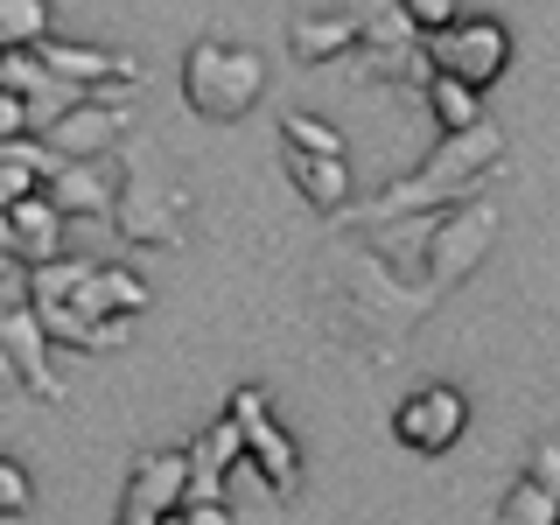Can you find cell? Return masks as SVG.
Returning a JSON list of instances; mask_svg holds the SVG:
<instances>
[{"label":"cell","mask_w":560,"mask_h":525,"mask_svg":"<svg viewBox=\"0 0 560 525\" xmlns=\"http://www.w3.org/2000/svg\"><path fill=\"white\" fill-rule=\"evenodd\" d=\"M57 168H63V162L49 154V140H35V133L0 140V210H14L22 197H35V189H43Z\"/></svg>","instance_id":"17"},{"label":"cell","mask_w":560,"mask_h":525,"mask_svg":"<svg viewBox=\"0 0 560 525\" xmlns=\"http://www.w3.org/2000/svg\"><path fill=\"white\" fill-rule=\"evenodd\" d=\"M553 525H560V518H553Z\"/></svg>","instance_id":"30"},{"label":"cell","mask_w":560,"mask_h":525,"mask_svg":"<svg viewBox=\"0 0 560 525\" xmlns=\"http://www.w3.org/2000/svg\"><path fill=\"white\" fill-rule=\"evenodd\" d=\"M183 98H189L197 119H210V127H232V119H245L259 98H267V57L245 49V43H189Z\"/></svg>","instance_id":"4"},{"label":"cell","mask_w":560,"mask_h":525,"mask_svg":"<svg viewBox=\"0 0 560 525\" xmlns=\"http://www.w3.org/2000/svg\"><path fill=\"white\" fill-rule=\"evenodd\" d=\"M420 57H428L434 78H455L483 98L490 84L512 70V28H504L498 14H455L448 28L420 35Z\"/></svg>","instance_id":"5"},{"label":"cell","mask_w":560,"mask_h":525,"mask_svg":"<svg viewBox=\"0 0 560 525\" xmlns=\"http://www.w3.org/2000/svg\"><path fill=\"white\" fill-rule=\"evenodd\" d=\"M98 259H43V267H22V302L28 308H49V302H70V294L84 288V273H92Z\"/></svg>","instance_id":"19"},{"label":"cell","mask_w":560,"mask_h":525,"mask_svg":"<svg viewBox=\"0 0 560 525\" xmlns=\"http://www.w3.org/2000/svg\"><path fill=\"white\" fill-rule=\"evenodd\" d=\"M393 8H399V22L413 35H434V28H448L455 14H463V0H393Z\"/></svg>","instance_id":"25"},{"label":"cell","mask_w":560,"mask_h":525,"mask_svg":"<svg viewBox=\"0 0 560 525\" xmlns=\"http://www.w3.org/2000/svg\"><path fill=\"white\" fill-rule=\"evenodd\" d=\"M183 525H232V512H224V504H189Z\"/></svg>","instance_id":"28"},{"label":"cell","mask_w":560,"mask_h":525,"mask_svg":"<svg viewBox=\"0 0 560 525\" xmlns=\"http://www.w3.org/2000/svg\"><path fill=\"white\" fill-rule=\"evenodd\" d=\"M133 133V113L127 105H113V98H78L70 113L49 119V133H35V140H49V154L57 162H92V154H119V140Z\"/></svg>","instance_id":"9"},{"label":"cell","mask_w":560,"mask_h":525,"mask_svg":"<svg viewBox=\"0 0 560 525\" xmlns=\"http://www.w3.org/2000/svg\"><path fill=\"white\" fill-rule=\"evenodd\" d=\"M35 63L57 84H70V92H105V84H113L119 98L140 92V63L119 57V49H98V43H63V35H49V43L35 49Z\"/></svg>","instance_id":"10"},{"label":"cell","mask_w":560,"mask_h":525,"mask_svg":"<svg viewBox=\"0 0 560 525\" xmlns=\"http://www.w3.org/2000/svg\"><path fill=\"white\" fill-rule=\"evenodd\" d=\"M183 210H189V189L162 168L154 140L127 133V140H119V197H113L119 238L168 253V245H183Z\"/></svg>","instance_id":"3"},{"label":"cell","mask_w":560,"mask_h":525,"mask_svg":"<svg viewBox=\"0 0 560 525\" xmlns=\"http://www.w3.org/2000/svg\"><path fill=\"white\" fill-rule=\"evenodd\" d=\"M358 35H364V22L350 8H337V14H294V22H288V49L302 63H343L350 49H358Z\"/></svg>","instance_id":"15"},{"label":"cell","mask_w":560,"mask_h":525,"mask_svg":"<svg viewBox=\"0 0 560 525\" xmlns=\"http://www.w3.org/2000/svg\"><path fill=\"white\" fill-rule=\"evenodd\" d=\"M8 273H14V259H0V280H8Z\"/></svg>","instance_id":"29"},{"label":"cell","mask_w":560,"mask_h":525,"mask_svg":"<svg viewBox=\"0 0 560 525\" xmlns=\"http://www.w3.org/2000/svg\"><path fill=\"white\" fill-rule=\"evenodd\" d=\"M49 43V0H0V57Z\"/></svg>","instance_id":"21"},{"label":"cell","mask_w":560,"mask_h":525,"mask_svg":"<svg viewBox=\"0 0 560 525\" xmlns=\"http://www.w3.org/2000/svg\"><path fill=\"white\" fill-rule=\"evenodd\" d=\"M560 518V498H547V490L539 483H512L504 490V504H498V525H553Z\"/></svg>","instance_id":"23"},{"label":"cell","mask_w":560,"mask_h":525,"mask_svg":"<svg viewBox=\"0 0 560 525\" xmlns=\"http://www.w3.org/2000/svg\"><path fill=\"white\" fill-rule=\"evenodd\" d=\"M70 308H78L84 323H105V315H133V323H140V315L154 308V288L140 273H127V267H92L84 288L70 294Z\"/></svg>","instance_id":"14"},{"label":"cell","mask_w":560,"mask_h":525,"mask_svg":"<svg viewBox=\"0 0 560 525\" xmlns=\"http://www.w3.org/2000/svg\"><path fill=\"white\" fill-rule=\"evenodd\" d=\"M22 512H35V483L14 455H0V518H22Z\"/></svg>","instance_id":"24"},{"label":"cell","mask_w":560,"mask_h":525,"mask_svg":"<svg viewBox=\"0 0 560 525\" xmlns=\"http://www.w3.org/2000/svg\"><path fill=\"white\" fill-rule=\"evenodd\" d=\"M8 238H14V267H43V259H57L63 253V218H57V203L35 189V197H22L8 210Z\"/></svg>","instance_id":"16"},{"label":"cell","mask_w":560,"mask_h":525,"mask_svg":"<svg viewBox=\"0 0 560 525\" xmlns=\"http://www.w3.org/2000/svg\"><path fill=\"white\" fill-rule=\"evenodd\" d=\"M280 148L323 154V162H343V133L329 127V119H315V113H288V119H280Z\"/></svg>","instance_id":"22"},{"label":"cell","mask_w":560,"mask_h":525,"mask_svg":"<svg viewBox=\"0 0 560 525\" xmlns=\"http://www.w3.org/2000/svg\"><path fill=\"white\" fill-rule=\"evenodd\" d=\"M224 413H232L238 434H245V469H259V483H267L273 498H294V490H302V448H294L288 434H280V420L267 413V393H259V385H238Z\"/></svg>","instance_id":"7"},{"label":"cell","mask_w":560,"mask_h":525,"mask_svg":"<svg viewBox=\"0 0 560 525\" xmlns=\"http://www.w3.org/2000/svg\"><path fill=\"white\" fill-rule=\"evenodd\" d=\"M469 428V393L463 385H420L393 407V442L413 455H448Z\"/></svg>","instance_id":"8"},{"label":"cell","mask_w":560,"mask_h":525,"mask_svg":"<svg viewBox=\"0 0 560 525\" xmlns=\"http://www.w3.org/2000/svg\"><path fill=\"white\" fill-rule=\"evenodd\" d=\"M0 358H8L14 385L35 393L43 407H57V399H63V378H57V364H49V337H43V323H35L28 302L0 308Z\"/></svg>","instance_id":"12"},{"label":"cell","mask_w":560,"mask_h":525,"mask_svg":"<svg viewBox=\"0 0 560 525\" xmlns=\"http://www.w3.org/2000/svg\"><path fill=\"white\" fill-rule=\"evenodd\" d=\"M490 245H498V203L490 197H469V203L442 210L434 232H428V253H420V288L442 302L448 288H463V280L490 259Z\"/></svg>","instance_id":"6"},{"label":"cell","mask_w":560,"mask_h":525,"mask_svg":"<svg viewBox=\"0 0 560 525\" xmlns=\"http://www.w3.org/2000/svg\"><path fill=\"white\" fill-rule=\"evenodd\" d=\"M498 162H504V133L490 127V119L469 127V133H442V148H434L413 175H399V183L358 197L337 224L343 232H372V224H399V218H442V210L477 197L490 175H498Z\"/></svg>","instance_id":"2"},{"label":"cell","mask_w":560,"mask_h":525,"mask_svg":"<svg viewBox=\"0 0 560 525\" xmlns=\"http://www.w3.org/2000/svg\"><path fill=\"white\" fill-rule=\"evenodd\" d=\"M43 197L57 203V218H113V197H119V154L63 162V168L43 183Z\"/></svg>","instance_id":"13"},{"label":"cell","mask_w":560,"mask_h":525,"mask_svg":"<svg viewBox=\"0 0 560 525\" xmlns=\"http://www.w3.org/2000/svg\"><path fill=\"white\" fill-rule=\"evenodd\" d=\"M525 483H539L547 498H560V442H539L525 455Z\"/></svg>","instance_id":"26"},{"label":"cell","mask_w":560,"mask_h":525,"mask_svg":"<svg viewBox=\"0 0 560 525\" xmlns=\"http://www.w3.org/2000/svg\"><path fill=\"white\" fill-rule=\"evenodd\" d=\"M280 162H288L294 175V189L323 210V218H343L350 203H358V183H350V162H323V154H294V148H280Z\"/></svg>","instance_id":"18"},{"label":"cell","mask_w":560,"mask_h":525,"mask_svg":"<svg viewBox=\"0 0 560 525\" xmlns=\"http://www.w3.org/2000/svg\"><path fill=\"white\" fill-rule=\"evenodd\" d=\"M308 288H315L323 329L337 343L364 350L372 364H399L407 337L428 323V308H434V294L420 288V280H399L358 232H337L323 253H315Z\"/></svg>","instance_id":"1"},{"label":"cell","mask_w":560,"mask_h":525,"mask_svg":"<svg viewBox=\"0 0 560 525\" xmlns=\"http://www.w3.org/2000/svg\"><path fill=\"white\" fill-rule=\"evenodd\" d=\"M183 483H189V455L183 448H148L127 469V498H119L113 525H154V518L183 512Z\"/></svg>","instance_id":"11"},{"label":"cell","mask_w":560,"mask_h":525,"mask_svg":"<svg viewBox=\"0 0 560 525\" xmlns=\"http://www.w3.org/2000/svg\"><path fill=\"white\" fill-rule=\"evenodd\" d=\"M420 98H428V113H434V127H442V133L483 127V98L469 92V84H455V78H428V84H420Z\"/></svg>","instance_id":"20"},{"label":"cell","mask_w":560,"mask_h":525,"mask_svg":"<svg viewBox=\"0 0 560 525\" xmlns=\"http://www.w3.org/2000/svg\"><path fill=\"white\" fill-rule=\"evenodd\" d=\"M14 133H28V105L14 92H0V140H14Z\"/></svg>","instance_id":"27"}]
</instances>
